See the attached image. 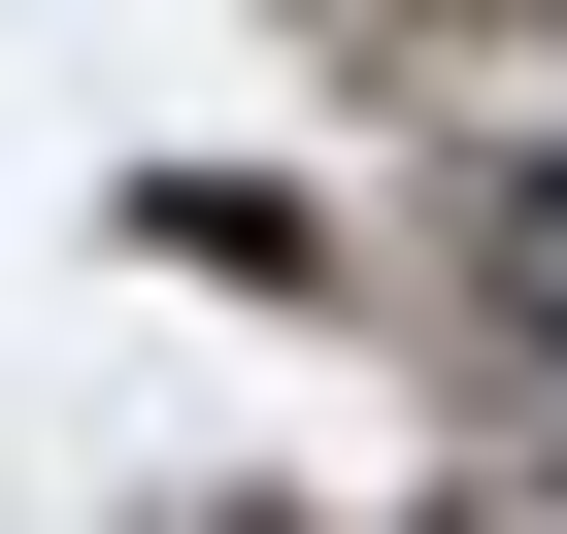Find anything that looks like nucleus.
<instances>
[{
  "label": "nucleus",
  "instance_id": "obj_1",
  "mask_svg": "<svg viewBox=\"0 0 567 534\" xmlns=\"http://www.w3.org/2000/svg\"><path fill=\"white\" fill-rule=\"evenodd\" d=\"M501 301H534V335H567V167H534V201H501Z\"/></svg>",
  "mask_w": 567,
  "mask_h": 534
}]
</instances>
